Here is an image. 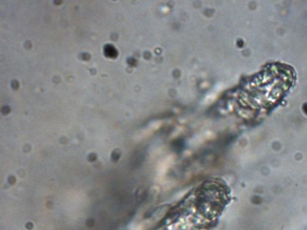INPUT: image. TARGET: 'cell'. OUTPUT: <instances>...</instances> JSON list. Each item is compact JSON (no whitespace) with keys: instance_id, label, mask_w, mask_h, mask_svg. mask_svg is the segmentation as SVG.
<instances>
[{"instance_id":"6da1fadb","label":"cell","mask_w":307,"mask_h":230,"mask_svg":"<svg viewBox=\"0 0 307 230\" xmlns=\"http://www.w3.org/2000/svg\"><path fill=\"white\" fill-rule=\"evenodd\" d=\"M105 55L108 57H114L116 56V50L113 46L106 45L104 47Z\"/></svg>"}]
</instances>
